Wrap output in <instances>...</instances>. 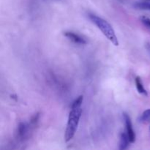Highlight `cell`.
Here are the masks:
<instances>
[{"instance_id": "1", "label": "cell", "mask_w": 150, "mask_h": 150, "mask_svg": "<svg viewBox=\"0 0 150 150\" xmlns=\"http://www.w3.org/2000/svg\"><path fill=\"white\" fill-rule=\"evenodd\" d=\"M89 19L92 21L93 23H95L98 29L103 32L104 35L114 44L115 46H118L119 45V41L117 39V37L116 35L115 32H114V29L111 26V25L108 23L107 21L105 19L99 17L97 15L93 14V13H89L88 14Z\"/></svg>"}, {"instance_id": "2", "label": "cell", "mask_w": 150, "mask_h": 150, "mask_svg": "<svg viewBox=\"0 0 150 150\" xmlns=\"http://www.w3.org/2000/svg\"><path fill=\"white\" fill-rule=\"evenodd\" d=\"M82 109L81 107H71V111L69 114L68 121L64 134V142H68L76 134L79 126V121L81 117Z\"/></svg>"}, {"instance_id": "3", "label": "cell", "mask_w": 150, "mask_h": 150, "mask_svg": "<svg viewBox=\"0 0 150 150\" xmlns=\"http://www.w3.org/2000/svg\"><path fill=\"white\" fill-rule=\"evenodd\" d=\"M123 119H124L125 124L126 127V133H127L130 143H134L136 142V133L132 125V122L130 120V116L126 113H123Z\"/></svg>"}, {"instance_id": "4", "label": "cell", "mask_w": 150, "mask_h": 150, "mask_svg": "<svg viewBox=\"0 0 150 150\" xmlns=\"http://www.w3.org/2000/svg\"><path fill=\"white\" fill-rule=\"evenodd\" d=\"M64 35L66 38H68L70 40H71L72 42H73L76 44H79V45H86L87 43V41L84 38H82L81 36H80L78 34L75 33V32L67 31V32H64Z\"/></svg>"}, {"instance_id": "5", "label": "cell", "mask_w": 150, "mask_h": 150, "mask_svg": "<svg viewBox=\"0 0 150 150\" xmlns=\"http://www.w3.org/2000/svg\"><path fill=\"white\" fill-rule=\"evenodd\" d=\"M29 126L26 124V123L21 122L18 125L17 128V137L20 140H23L26 139V136H28L29 133Z\"/></svg>"}, {"instance_id": "6", "label": "cell", "mask_w": 150, "mask_h": 150, "mask_svg": "<svg viewBox=\"0 0 150 150\" xmlns=\"http://www.w3.org/2000/svg\"><path fill=\"white\" fill-rule=\"evenodd\" d=\"M130 143V141L129 139L127 133L125 132H122L120 134V149L125 150L127 149L129 146V144Z\"/></svg>"}, {"instance_id": "7", "label": "cell", "mask_w": 150, "mask_h": 150, "mask_svg": "<svg viewBox=\"0 0 150 150\" xmlns=\"http://www.w3.org/2000/svg\"><path fill=\"white\" fill-rule=\"evenodd\" d=\"M135 83H136V89H137L138 92H139L140 94L144 95H147V92L145 89L143 83L142 81V79L139 76H137L135 79Z\"/></svg>"}, {"instance_id": "8", "label": "cell", "mask_w": 150, "mask_h": 150, "mask_svg": "<svg viewBox=\"0 0 150 150\" xmlns=\"http://www.w3.org/2000/svg\"><path fill=\"white\" fill-rule=\"evenodd\" d=\"M134 7L139 10H150V1H137L134 3Z\"/></svg>"}, {"instance_id": "9", "label": "cell", "mask_w": 150, "mask_h": 150, "mask_svg": "<svg viewBox=\"0 0 150 150\" xmlns=\"http://www.w3.org/2000/svg\"><path fill=\"white\" fill-rule=\"evenodd\" d=\"M139 122L142 123L150 122V108L146 110V111L142 113V114L139 117Z\"/></svg>"}, {"instance_id": "10", "label": "cell", "mask_w": 150, "mask_h": 150, "mask_svg": "<svg viewBox=\"0 0 150 150\" xmlns=\"http://www.w3.org/2000/svg\"><path fill=\"white\" fill-rule=\"evenodd\" d=\"M83 96H82V95H80L77 99H76L73 101V103H72L71 107H81L82 105V103H83Z\"/></svg>"}, {"instance_id": "11", "label": "cell", "mask_w": 150, "mask_h": 150, "mask_svg": "<svg viewBox=\"0 0 150 150\" xmlns=\"http://www.w3.org/2000/svg\"><path fill=\"white\" fill-rule=\"evenodd\" d=\"M141 21H142V22L144 23L145 26H146L148 29H150V19L149 18L146 17V16H142L141 18Z\"/></svg>"}, {"instance_id": "12", "label": "cell", "mask_w": 150, "mask_h": 150, "mask_svg": "<svg viewBox=\"0 0 150 150\" xmlns=\"http://www.w3.org/2000/svg\"><path fill=\"white\" fill-rule=\"evenodd\" d=\"M145 47H146V49L147 50V51L149 52V54H150V43H149V42H147V43H146V45H145Z\"/></svg>"}, {"instance_id": "13", "label": "cell", "mask_w": 150, "mask_h": 150, "mask_svg": "<svg viewBox=\"0 0 150 150\" xmlns=\"http://www.w3.org/2000/svg\"><path fill=\"white\" fill-rule=\"evenodd\" d=\"M146 1H150V0H146Z\"/></svg>"}]
</instances>
